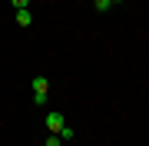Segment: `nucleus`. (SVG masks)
<instances>
[{
  "label": "nucleus",
  "instance_id": "obj_9",
  "mask_svg": "<svg viewBox=\"0 0 149 146\" xmlns=\"http://www.w3.org/2000/svg\"><path fill=\"white\" fill-rule=\"evenodd\" d=\"M43 146H47V143H43Z\"/></svg>",
  "mask_w": 149,
  "mask_h": 146
},
{
  "label": "nucleus",
  "instance_id": "obj_5",
  "mask_svg": "<svg viewBox=\"0 0 149 146\" xmlns=\"http://www.w3.org/2000/svg\"><path fill=\"white\" fill-rule=\"evenodd\" d=\"M109 7H113L109 0H96V10H109Z\"/></svg>",
  "mask_w": 149,
  "mask_h": 146
},
{
  "label": "nucleus",
  "instance_id": "obj_7",
  "mask_svg": "<svg viewBox=\"0 0 149 146\" xmlns=\"http://www.w3.org/2000/svg\"><path fill=\"white\" fill-rule=\"evenodd\" d=\"M109 3H123V0H109Z\"/></svg>",
  "mask_w": 149,
  "mask_h": 146
},
{
  "label": "nucleus",
  "instance_id": "obj_4",
  "mask_svg": "<svg viewBox=\"0 0 149 146\" xmlns=\"http://www.w3.org/2000/svg\"><path fill=\"white\" fill-rule=\"evenodd\" d=\"M60 136H63V143H70V140H73V126H63V133H60Z\"/></svg>",
  "mask_w": 149,
  "mask_h": 146
},
{
  "label": "nucleus",
  "instance_id": "obj_8",
  "mask_svg": "<svg viewBox=\"0 0 149 146\" xmlns=\"http://www.w3.org/2000/svg\"><path fill=\"white\" fill-rule=\"evenodd\" d=\"M63 146H70V143H63Z\"/></svg>",
  "mask_w": 149,
  "mask_h": 146
},
{
  "label": "nucleus",
  "instance_id": "obj_2",
  "mask_svg": "<svg viewBox=\"0 0 149 146\" xmlns=\"http://www.w3.org/2000/svg\"><path fill=\"white\" fill-rule=\"evenodd\" d=\"M47 90H50V83L43 76H33V96H47Z\"/></svg>",
  "mask_w": 149,
  "mask_h": 146
},
{
  "label": "nucleus",
  "instance_id": "obj_3",
  "mask_svg": "<svg viewBox=\"0 0 149 146\" xmlns=\"http://www.w3.org/2000/svg\"><path fill=\"white\" fill-rule=\"evenodd\" d=\"M17 23H20V27H30V23H33V17H30V7L17 10Z\"/></svg>",
  "mask_w": 149,
  "mask_h": 146
},
{
  "label": "nucleus",
  "instance_id": "obj_1",
  "mask_svg": "<svg viewBox=\"0 0 149 146\" xmlns=\"http://www.w3.org/2000/svg\"><path fill=\"white\" fill-rule=\"evenodd\" d=\"M63 126H66L63 113H47V130L50 133H63Z\"/></svg>",
  "mask_w": 149,
  "mask_h": 146
},
{
  "label": "nucleus",
  "instance_id": "obj_6",
  "mask_svg": "<svg viewBox=\"0 0 149 146\" xmlns=\"http://www.w3.org/2000/svg\"><path fill=\"white\" fill-rule=\"evenodd\" d=\"M10 3L17 7V10H23V7H27V3H30V0H10Z\"/></svg>",
  "mask_w": 149,
  "mask_h": 146
}]
</instances>
